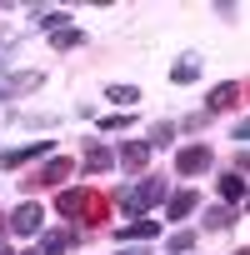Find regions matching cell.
Wrapping results in <instances>:
<instances>
[{"label":"cell","instance_id":"obj_5","mask_svg":"<svg viewBox=\"0 0 250 255\" xmlns=\"http://www.w3.org/2000/svg\"><path fill=\"white\" fill-rule=\"evenodd\" d=\"M210 165H215L210 145H185V150L175 155V175H205Z\"/></svg>","mask_w":250,"mask_h":255},{"label":"cell","instance_id":"obj_18","mask_svg":"<svg viewBox=\"0 0 250 255\" xmlns=\"http://www.w3.org/2000/svg\"><path fill=\"white\" fill-rule=\"evenodd\" d=\"M170 80H175V85L200 80V60H190V55H185V60H175V65H170Z\"/></svg>","mask_w":250,"mask_h":255},{"label":"cell","instance_id":"obj_20","mask_svg":"<svg viewBox=\"0 0 250 255\" xmlns=\"http://www.w3.org/2000/svg\"><path fill=\"white\" fill-rule=\"evenodd\" d=\"M185 250H195V230H175L165 240V255H185Z\"/></svg>","mask_w":250,"mask_h":255},{"label":"cell","instance_id":"obj_25","mask_svg":"<svg viewBox=\"0 0 250 255\" xmlns=\"http://www.w3.org/2000/svg\"><path fill=\"white\" fill-rule=\"evenodd\" d=\"M230 135H235V145H245V140H250V120H245V115L235 120V130H230Z\"/></svg>","mask_w":250,"mask_h":255},{"label":"cell","instance_id":"obj_3","mask_svg":"<svg viewBox=\"0 0 250 255\" xmlns=\"http://www.w3.org/2000/svg\"><path fill=\"white\" fill-rule=\"evenodd\" d=\"M130 195H135V205L150 215L155 205H165V200H170V180H165V175H145V180H140Z\"/></svg>","mask_w":250,"mask_h":255},{"label":"cell","instance_id":"obj_14","mask_svg":"<svg viewBox=\"0 0 250 255\" xmlns=\"http://www.w3.org/2000/svg\"><path fill=\"white\" fill-rule=\"evenodd\" d=\"M220 200H225V205H240V200H245V170L220 175Z\"/></svg>","mask_w":250,"mask_h":255},{"label":"cell","instance_id":"obj_23","mask_svg":"<svg viewBox=\"0 0 250 255\" xmlns=\"http://www.w3.org/2000/svg\"><path fill=\"white\" fill-rule=\"evenodd\" d=\"M20 125H30V130H55L60 115H55V110H45V115H20Z\"/></svg>","mask_w":250,"mask_h":255},{"label":"cell","instance_id":"obj_4","mask_svg":"<svg viewBox=\"0 0 250 255\" xmlns=\"http://www.w3.org/2000/svg\"><path fill=\"white\" fill-rule=\"evenodd\" d=\"M15 235H40V225H45V210H40V200H20L15 210H10V220H5Z\"/></svg>","mask_w":250,"mask_h":255},{"label":"cell","instance_id":"obj_1","mask_svg":"<svg viewBox=\"0 0 250 255\" xmlns=\"http://www.w3.org/2000/svg\"><path fill=\"white\" fill-rule=\"evenodd\" d=\"M55 210H60V215H70V220H75L80 210H90V220H100L105 200H100V195H85V190H60V195H55Z\"/></svg>","mask_w":250,"mask_h":255},{"label":"cell","instance_id":"obj_16","mask_svg":"<svg viewBox=\"0 0 250 255\" xmlns=\"http://www.w3.org/2000/svg\"><path fill=\"white\" fill-rule=\"evenodd\" d=\"M105 100H110V105H120V110H135V105H140V85H110V90H105Z\"/></svg>","mask_w":250,"mask_h":255},{"label":"cell","instance_id":"obj_6","mask_svg":"<svg viewBox=\"0 0 250 255\" xmlns=\"http://www.w3.org/2000/svg\"><path fill=\"white\" fill-rule=\"evenodd\" d=\"M40 85H45V75H40V70L5 75V80H0V100H10V95H30V90H40Z\"/></svg>","mask_w":250,"mask_h":255},{"label":"cell","instance_id":"obj_12","mask_svg":"<svg viewBox=\"0 0 250 255\" xmlns=\"http://www.w3.org/2000/svg\"><path fill=\"white\" fill-rule=\"evenodd\" d=\"M145 160H150V140H125L120 145V165L125 170H145Z\"/></svg>","mask_w":250,"mask_h":255},{"label":"cell","instance_id":"obj_2","mask_svg":"<svg viewBox=\"0 0 250 255\" xmlns=\"http://www.w3.org/2000/svg\"><path fill=\"white\" fill-rule=\"evenodd\" d=\"M55 145L50 140H30V145H10V150H0V170H20V165H30V160H45Z\"/></svg>","mask_w":250,"mask_h":255},{"label":"cell","instance_id":"obj_11","mask_svg":"<svg viewBox=\"0 0 250 255\" xmlns=\"http://www.w3.org/2000/svg\"><path fill=\"white\" fill-rule=\"evenodd\" d=\"M195 205H200V195H195V190H175V195L165 200V215H170V220H190V215H195Z\"/></svg>","mask_w":250,"mask_h":255},{"label":"cell","instance_id":"obj_13","mask_svg":"<svg viewBox=\"0 0 250 255\" xmlns=\"http://www.w3.org/2000/svg\"><path fill=\"white\" fill-rule=\"evenodd\" d=\"M70 25V10H60V5H45V10H35V30H65Z\"/></svg>","mask_w":250,"mask_h":255},{"label":"cell","instance_id":"obj_26","mask_svg":"<svg viewBox=\"0 0 250 255\" xmlns=\"http://www.w3.org/2000/svg\"><path fill=\"white\" fill-rule=\"evenodd\" d=\"M120 255H145V250H120Z\"/></svg>","mask_w":250,"mask_h":255},{"label":"cell","instance_id":"obj_9","mask_svg":"<svg viewBox=\"0 0 250 255\" xmlns=\"http://www.w3.org/2000/svg\"><path fill=\"white\" fill-rule=\"evenodd\" d=\"M230 105H240V80H220V85L210 90V105H205V115H210V110H230Z\"/></svg>","mask_w":250,"mask_h":255},{"label":"cell","instance_id":"obj_24","mask_svg":"<svg viewBox=\"0 0 250 255\" xmlns=\"http://www.w3.org/2000/svg\"><path fill=\"white\" fill-rule=\"evenodd\" d=\"M205 125H210V115L200 110V115H185V120L175 125V130H185V135H195V130H205Z\"/></svg>","mask_w":250,"mask_h":255},{"label":"cell","instance_id":"obj_21","mask_svg":"<svg viewBox=\"0 0 250 255\" xmlns=\"http://www.w3.org/2000/svg\"><path fill=\"white\" fill-rule=\"evenodd\" d=\"M65 250H70V235H65V230H50V235L40 240V255H65Z\"/></svg>","mask_w":250,"mask_h":255},{"label":"cell","instance_id":"obj_22","mask_svg":"<svg viewBox=\"0 0 250 255\" xmlns=\"http://www.w3.org/2000/svg\"><path fill=\"white\" fill-rule=\"evenodd\" d=\"M125 125H130V110H110V115H100V135H115Z\"/></svg>","mask_w":250,"mask_h":255},{"label":"cell","instance_id":"obj_15","mask_svg":"<svg viewBox=\"0 0 250 255\" xmlns=\"http://www.w3.org/2000/svg\"><path fill=\"white\" fill-rule=\"evenodd\" d=\"M200 225H205V230H230V225H235V205H225V200L210 205V210L200 215Z\"/></svg>","mask_w":250,"mask_h":255},{"label":"cell","instance_id":"obj_8","mask_svg":"<svg viewBox=\"0 0 250 255\" xmlns=\"http://www.w3.org/2000/svg\"><path fill=\"white\" fill-rule=\"evenodd\" d=\"M85 170H90V175H105V170H115V150H105L100 140H85Z\"/></svg>","mask_w":250,"mask_h":255},{"label":"cell","instance_id":"obj_27","mask_svg":"<svg viewBox=\"0 0 250 255\" xmlns=\"http://www.w3.org/2000/svg\"><path fill=\"white\" fill-rule=\"evenodd\" d=\"M0 255H15V250H5V245H0Z\"/></svg>","mask_w":250,"mask_h":255},{"label":"cell","instance_id":"obj_10","mask_svg":"<svg viewBox=\"0 0 250 255\" xmlns=\"http://www.w3.org/2000/svg\"><path fill=\"white\" fill-rule=\"evenodd\" d=\"M70 170H75V165H70L65 155H50V160L40 165V175H35V180H40V185H65V175H70ZM35 180H30V185H35Z\"/></svg>","mask_w":250,"mask_h":255},{"label":"cell","instance_id":"obj_7","mask_svg":"<svg viewBox=\"0 0 250 255\" xmlns=\"http://www.w3.org/2000/svg\"><path fill=\"white\" fill-rule=\"evenodd\" d=\"M155 235H160V220H150V215H140V220H130V225L115 230L120 245H125V240H155Z\"/></svg>","mask_w":250,"mask_h":255},{"label":"cell","instance_id":"obj_28","mask_svg":"<svg viewBox=\"0 0 250 255\" xmlns=\"http://www.w3.org/2000/svg\"><path fill=\"white\" fill-rule=\"evenodd\" d=\"M30 255H35V250H30Z\"/></svg>","mask_w":250,"mask_h":255},{"label":"cell","instance_id":"obj_19","mask_svg":"<svg viewBox=\"0 0 250 255\" xmlns=\"http://www.w3.org/2000/svg\"><path fill=\"white\" fill-rule=\"evenodd\" d=\"M50 45H55V50H75V45H85V30L65 25V30H55V35H50Z\"/></svg>","mask_w":250,"mask_h":255},{"label":"cell","instance_id":"obj_17","mask_svg":"<svg viewBox=\"0 0 250 255\" xmlns=\"http://www.w3.org/2000/svg\"><path fill=\"white\" fill-rule=\"evenodd\" d=\"M175 135H180V130H175V120H155V125H150V135H145V140H150V150H160V145H170Z\"/></svg>","mask_w":250,"mask_h":255}]
</instances>
